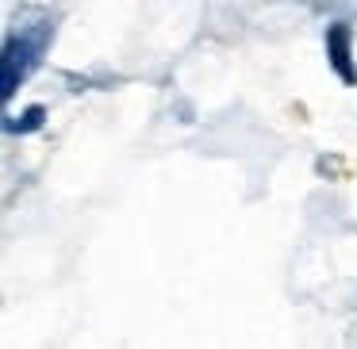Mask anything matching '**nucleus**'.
<instances>
[{
    "instance_id": "obj_3",
    "label": "nucleus",
    "mask_w": 357,
    "mask_h": 349,
    "mask_svg": "<svg viewBox=\"0 0 357 349\" xmlns=\"http://www.w3.org/2000/svg\"><path fill=\"white\" fill-rule=\"evenodd\" d=\"M47 123V108H27L24 119H4V131L8 134H27V131H39V127Z\"/></svg>"
},
{
    "instance_id": "obj_1",
    "label": "nucleus",
    "mask_w": 357,
    "mask_h": 349,
    "mask_svg": "<svg viewBox=\"0 0 357 349\" xmlns=\"http://www.w3.org/2000/svg\"><path fill=\"white\" fill-rule=\"evenodd\" d=\"M50 39H54V24H50L47 12H31V24H12L4 35V50H0V93L4 104H12V96L20 93L27 77L39 70L43 54H47Z\"/></svg>"
},
{
    "instance_id": "obj_2",
    "label": "nucleus",
    "mask_w": 357,
    "mask_h": 349,
    "mask_svg": "<svg viewBox=\"0 0 357 349\" xmlns=\"http://www.w3.org/2000/svg\"><path fill=\"white\" fill-rule=\"evenodd\" d=\"M326 58H331V70L338 73V81L357 85V62H354V50H349V27L346 24L326 27Z\"/></svg>"
}]
</instances>
